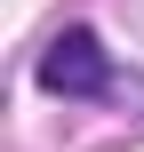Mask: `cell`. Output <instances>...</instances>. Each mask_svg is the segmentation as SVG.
Instances as JSON below:
<instances>
[{"mask_svg":"<svg viewBox=\"0 0 144 152\" xmlns=\"http://www.w3.org/2000/svg\"><path fill=\"white\" fill-rule=\"evenodd\" d=\"M40 88H48V96H104V88H112V56H104V40H96L88 24L56 32V40L40 48Z\"/></svg>","mask_w":144,"mask_h":152,"instance_id":"cell-1","label":"cell"}]
</instances>
